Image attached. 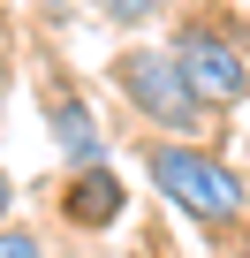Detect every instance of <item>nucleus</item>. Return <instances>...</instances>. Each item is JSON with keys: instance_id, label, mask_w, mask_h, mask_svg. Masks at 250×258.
<instances>
[{"instance_id": "nucleus-1", "label": "nucleus", "mask_w": 250, "mask_h": 258, "mask_svg": "<svg viewBox=\"0 0 250 258\" xmlns=\"http://www.w3.org/2000/svg\"><path fill=\"white\" fill-rule=\"evenodd\" d=\"M144 175L159 182V198L175 205V213H190L197 228H235L242 220V205H250V190H242V175L227 167V160H212L205 145H144Z\"/></svg>"}, {"instance_id": "nucleus-2", "label": "nucleus", "mask_w": 250, "mask_h": 258, "mask_svg": "<svg viewBox=\"0 0 250 258\" xmlns=\"http://www.w3.org/2000/svg\"><path fill=\"white\" fill-rule=\"evenodd\" d=\"M114 84H121V99H129L152 129H167V145H190V137H197L205 106H197V91H190L175 46H129V53L114 61Z\"/></svg>"}, {"instance_id": "nucleus-3", "label": "nucleus", "mask_w": 250, "mask_h": 258, "mask_svg": "<svg viewBox=\"0 0 250 258\" xmlns=\"http://www.w3.org/2000/svg\"><path fill=\"white\" fill-rule=\"evenodd\" d=\"M167 46H175V61H182V76H190V91H197L205 114H220V106H235V99L250 91V61H242V46H227L212 23H182Z\"/></svg>"}, {"instance_id": "nucleus-4", "label": "nucleus", "mask_w": 250, "mask_h": 258, "mask_svg": "<svg viewBox=\"0 0 250 258\" xmlns=\"http://www.w3.org/2000/svg\"><path fill=\"white\" fill-rule=\"evenodd\" d=\"M121 205H129V190H121V175L99 160V167H76L68 175V190H61V213H68V228H114L121 220Z\"/></svg>"}, {"instance_id": "nucleus-5", "label": "nucleus", "mask_w": 250, "mask_h": 258, "mask_svg": "<svg viewBox=\"0 0 250 258\" xmlns=\"http://www.w3.org/2000/svg\"><path fill=\"white\" fill-rule=\"evenodd\" d=\"M46 121H53L61 152H68V175H76V167H99V129H91V114H84L76 91H53V99H46Z\"/></svg>"}, {"instance_id": "nucleus-6", "label": "nucleus", "mask_w": 250, "mask_h": 258, "mask_svg": "<svg viewBox=\"0 0 250 258\" xmlns=\"http://www.w3.org/2000/svg\"><path fill=\"white\" fill-rule=\"evenodd\" d=\"M99 8H106L114 23H144V16H159V0H99Z\"/></svg>"}, {"instance_id": "nucleus-7", "label": "nucleus", "mask_w": 250, "mask_h": 258, "mask_svg": "<svg viewBox=\"0 0 250 258\" xmlns=\"http://www.w3.org/2000/svg\"><path fill=\"white\" fill-rule=\"evenodd\" d=\"M0 258H46V250H38V235H23V228H0Z\"/></svg>"}, {"instance_id": "nucleus-8", "label": "nucleus", "mask_w": 250, "mask_h": 258, "mask_svg": "<svg viewBox=\"0 0 250 258\" xmlns=\"http://www.w3.org/2000/svg\"><path fill=\"white\" fill-rule=\"evenodd\" d=\"M8 205H16V182H8V167H0V220H8Z\"/></svg>"}, {"instance_id": "nucleus-9", "label": "nucleus", "mask_w": 250, "mask_h": 258, "mask_svg": "<svg viewBox=\"0 0 250 258\" xmlns=\"http://www.w3.org/2000/svg\"><path fill=\"white\" fill-rule=\"evenodd\" d=\"M0 91H8V46H0Z\"/></svg>"}, {"instance_id": "nucleus-10", "label": "nucleus", "mask_w": 250, "mask_h": 258, "mask_svg": "<svg viewBox=\"0 0 250 258\" xmlns=\"http://www.w3.org/2000/svg\"><path fill=\"white\" fill-rule=\"evenodd\" d=\"M242 258H250V235H242Z\"/></svg>"}]
</instances>
